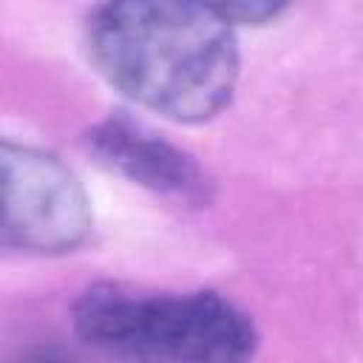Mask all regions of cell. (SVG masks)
<instances>
[{"mask_svg":"<svg viewBox=\"0 0 363 363\" xmlns=\"http://www.w3.org/2000/svg\"><path fill=\"white\" fill-rule=\"evenodd\" d=\"M79 337L96 349L159 360H244L252 320L216 292H142L102 284L74 306Z\"/></svg>","mask_w":363,"mask_h":363,"instance_id":"obj_2","label":"cell"},{"mask_svg":"<svg viewBox=\"0 0 363 363\" xmlns=\"http://www.w3.org/2000/svg\"><path fill=\"white\" fill-rule=\"evenodd\" d=\"M233 26H258L281 14L289 0H201Z\"/></svg>","mask_w":363,"mask_h":363,"instance_id":"obj_5","label":"cell"},{"mask_svg":"<svg viewBox=\"0 0 363 363\" xmlns=\"http://www.w3.org/2000/svg\"><path fill=\"white\" fill-rule=\"evenodd\" d=\"M88 145L99 156V162L119 170L130 182L150 187L153 193H162L182 204L207 201L210 179L193 162V156L133 119L116 116L102 122L88 136Z\"/></svg>","mask_w":363,"mask_h":363,"instance_id":"obj_4","label":"cell"},{"mask_svg":"<svg viewBox=\"0 0 363 363\" xmlns=\"http://www.w3.org/2000/svg\"><path fill=\"white\" fill-rule=\"evenodd\" d=\"M94 227L91 199L54 153L0 136V255H57Z\"/></svg>","mask_w":363,"mask_h":363,"instance_id":"obj_3","label":"cell"},{"mask_svg":"<svg viewBox=\"0 0 363 363\" xmlns=\"http://www.w3.org/2000/svg\"><path fill=\"white\" fill-rule=\"evenodd\" d=\"M88 48L111 85L173 122L213 119L238 82L233 23L201 0H102Z\"/></svg>","mask_w":363,"mask_h":363,"instance_id":"obj_1","label":"cell"}]
</instances>
